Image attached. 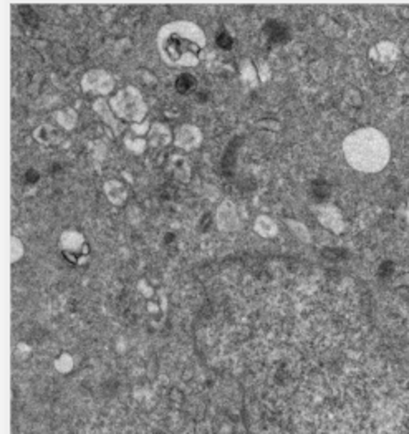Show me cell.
Listing matches in <instances>:
<instances>
[{
    "mask_svg": "<svg viewBox=\"0 0 409 434\" xmlns=\"http://www.w3.org/2000/svg\"><path fill=\"white\" fill-rule=\"evenodd\" d=\"M193 86H194V78L191 75H181L178 81H176V88H178V91L181 93L189 91Z\"/></svg>",
    "mask_w": 409,
    "mask_h": 434,
    "instance_id": "cell-1",
    "label": "cell"
},
{
    "mask_svg": "<svg viewBox=\"0 0 409 434\" xmlns=\"http://www.w3.org/2000/svg\"><path fill=\"white\" fill-rule=\"evenodd\" d=\"M217 42H219V45L222 46V48H230V46H232V37L229 33H222V35H219Z\"/></svg>",
    "mask_w": 409,
    "mask_h": 434,
    "instance_id": "cell-2",
    "label": "cell"
}]
</instances>
